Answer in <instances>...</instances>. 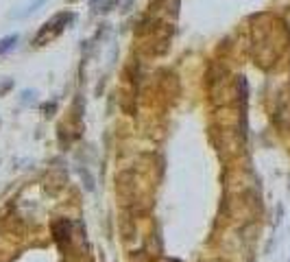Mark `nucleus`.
<instances>
[{
	"label": "nucleus",
	"instance_id": "f257e3e1",
	"mask_svg": "<svg viewBox=\"0 0 290 262\" xmlns=\"http://www.w3.org/2000/svg\"><path fill=\"white\" fill-rule=\"evenodd\" d=\"M72 20H74L72 11H61V13H57V16H53L50 20H46V22L42 24V29L37 31V35H35L33 44L35 46H42L44 39H53L55 35H59L70 22H72Z\"/></svg>",
	"mask_w": 290,
	"mask_h": 262
},
{
	"label": "nucleus",
	"instance_id": "f03ea898",
	"mask_svg": "<svg viewBox=\"0 0 290 262\" xmlns=\"http://www.w3.org/2000/svg\"><path fill=\"white\" fill-rule=\"evenodd\" d=\"M18 42H20V35H18V33H9V35H4V37L0 39V55L9 53V50H11Z\"/></svg>",
	"mask_w": 290,
	"mask_h": 262
},
{
	"label": "nucleus",
	"instance_id": "7ed1b4c3",
	"mask_svg": "<svg viewBox=\"0 0 290 262\" xmlns=\"http://www.w3.org/2000/svg\"><path fill=\"white\" fill-rule=\"evenodd\" d=\"M44 2H46V0H33V2H29V4H27V9H24V11L20 13V16H29L31 11H35V9H37V7H42Z\"/></svg>",
	"mask_w": 290,
	"mask_h": 262
},
{
	"label": "nucleus",
	"instance_id": "20e7f679",
	"mask_svg": "<svg viewBox=\"0 0 290 262\" xmlns=\"http://www.w3.org/2000/svg\"><path fill=\"white\" fill-rule=\"evenodd\" d=\"M116 2H118V0H105V2L100 4V11H111Z\"/></svg>",
	"mask_w": 290,
	"mask_h": 262
},
{
	"label": "nucleus",
	"instance_id": "39448f33",
	"mask_svg": "<svg viewBox=\"0 0 290 262\" xmlns=\"http://www.w3.org/2000/svg\"><path fill=\"white\" fill-rule=\"evenodd\" d=\"M31 97H35V92H31V90H24V92H22V100H24V103L31 100Z\"/></svg>",
	"mask_w": 290,
	"mask_h": 262
},
{
	"label": "nucleus",
	"instance_id": "423d86ee",
	"mask_svg": "<svg viewBox=\"0 0 290 262\" xmlns=\"http://www.w3.org/2000/svg\"><path fill=\"white\" fill-rule=\"evenodd\" d=\"M288 262H290V258H288Z\"/></svg>",
	"mask_w": 290,
	"mask_h": 262
}]
</instances>
